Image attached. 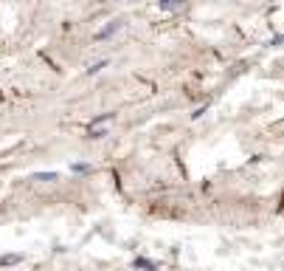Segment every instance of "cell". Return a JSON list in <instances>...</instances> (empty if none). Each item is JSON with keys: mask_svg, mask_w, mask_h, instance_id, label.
<instances>
[{"mask_svg": "<svg viewBox=\"0 0 284 271\" xmlns=\"http://www.w3.org/2000/svg\"><path fill=\"white\" fill-rule=\"evenodd\" d=\"M115 28H121V23H118V20H115L113 26H107V28H104V31H99V34H96V37H99V40H104V37H110L113 31H115Z\"/></svg>", "mask_w": 284, "mask_h": 271, "instance_id": "6da1fadb", "label": "cell"}]
</instances>
